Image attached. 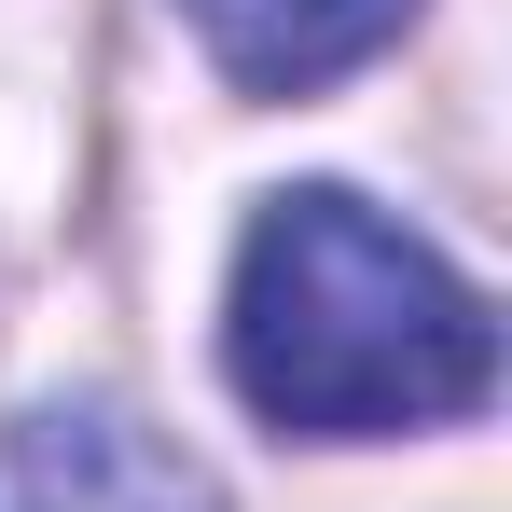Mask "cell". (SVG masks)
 Instances as JSON below:
<instances>
[{"mask_svg":"<svg viewBox=\"0 0 512 512\" xmlns=\"http://www.w3.org/2000/svg\"><path fill=\"white\" fill-rule=\"evenodd\" d=\"M236 402L305 443H374V429L485 416L499 388V319L457 263L374 222L360 194H277L236 250Z\"/></svg>","mask_w":512,"mask_h":512,"instance_id":"6da1fadb","label":"cell"},{"mask_svg":"<svg viewBox=\"0 0 512 512\" xmlns=\"http://www.w3.org/2000/svg\"><path fill=\"white\" fill-rule=\"evenodd\" d=\"M14 499H28V512H208L194 471H180L153 429H139V416H97V402L14 429Z\"/></svg>","mask_w":512,"mask_h":512,"instance_id":"7a4b0ae2","label":"cell"},{"mask_svg":"<svg viewBox=\"0 0 512 512\" xmlns=\"http://www.w3.org/2000/svg\"><path fill=\"white\" fill-rule=\"evenodd\" d=\"M402 14L416 0H194L208 56L250 97H305V84H333V70H360L374 42H402Z\"/></svg>","mask_w":512,"mask_h":512,"instance_id":"3957f363","label":"cell"}]
</instances>
